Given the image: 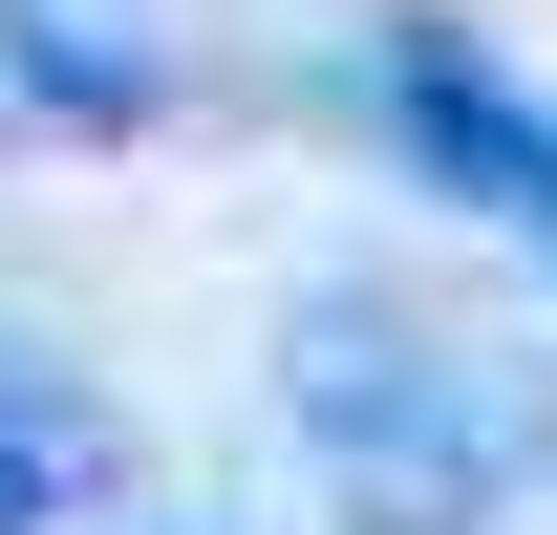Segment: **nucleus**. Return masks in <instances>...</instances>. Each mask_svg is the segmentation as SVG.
I'll use <instances>...</instances> for the list:
<instances>
[{
  "label": "nucleus",
  "instance_id": "nucleus-1",
  "mask_svg": "<svg viewBox=\"0 0 557 535\" xmlns=\"http://www.w3.org/2000/svg\"><path fill=\"white\" fill-rule=\"evenodd\" d=\"M278 407H300L344 535H493V514L557 471V386L515 364V343L386 300V278H344V300L278 322Z\"/></svg>",
  "mask_w": 557,
  "mask_h": 535
},
{
  "label": "nucleus",
  "instance_id": "nucleus-2",
  "mask_svg": "<svg viewBox=\"0 0 557 535\" xmlns=\"http://www.w3.org/2000/svg\"><path fill=\"white\" fill-rule=\"evenodd\" d=\"M386 129H408L429 172H450V194H493V214H515V236L557 258V108H536L515 65H493V43L408 22V43H386Z\"/></svg>",
  "mask_w": 557,
  "mask_h": 535
},
{
  "label": "nucleus",
  "instance_id": "nucleus-3",
  "mask_svg": "<svg viewBox=\"0 0 557 535\" xmlns=\"http://www.w3.org/2000/svg\"><path fill=\"white\" fill-rule=\"evenodd\" d=\"M0 108L150 129V108H172V0H0Z\"/></svg>",
  "mask_w": 557,
  "mask_h": 535
},
{
  "label": "nucleus",
  "instance_id": "nucleus-4",
  "mask_svg": "<svg viewBox=\"0 0 557 535\" xmlns=\"http://www.w3.org/2000/svg\"><path fill=\"white\" fill-rule=\"evenodd\" d=\"M86 471H108V407L44 386V364H0V535H65Z\"/></svg>",
  "mask_w": 557,
  "mask_h": 535
}]
</instances>
